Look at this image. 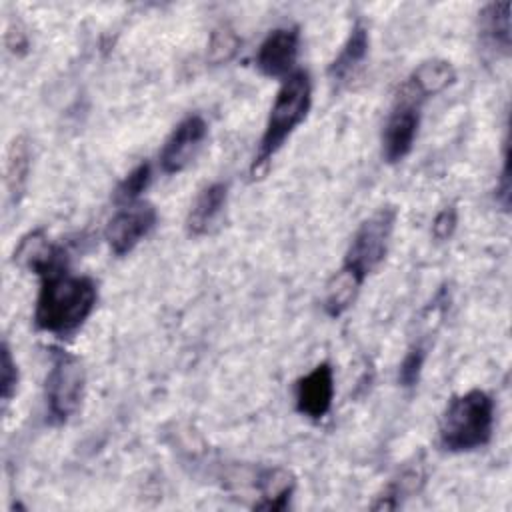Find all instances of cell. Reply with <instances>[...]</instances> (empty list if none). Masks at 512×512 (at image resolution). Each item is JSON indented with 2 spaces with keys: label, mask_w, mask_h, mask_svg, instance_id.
<instances>
[{
  "label": "cell",
  "mask_w": 512,
  "mask_h": 512,
  "mask_svg": "<svg viewBox=\"0 0 512 512\" xmlns=\"http://www.w3.org/2000/svg\"><path fill=\"white\" fill-rule=\"evenodd\" d=\"M156 222L158 212L154 204L146 200H136L116 210L104 230V238L112 254L126 256L154 230Z\"/></svg>",
  "instance_id": "6"
},
{
  "label": "cell",
  "mask_w": 512,
  "mask_h": 512,
  "mask_svg": "<svg viewBox=\"0 0 512 512\" xmlns=\"http://www.w3.org/2000/svg\"><path fill=\"white\" fill-rule=\"evenodd\" d=\"M228 202V186L224 182H212L204 186L194 204L190 206V212L186 216V230L190 236H206L210 234L226 208Z\"/></svg>",
  "instance_id": "11"
},
{
  "label": "cell",
  "mask_w": 512,
  "mask_h": 512,
  "mask_svg": "<svg viewBox=\"0 0 512 512\" xmlns=\"http://www.w3.org/2000/svg\"><path fill=\"white\" fill-rule=\"evenodd\" d=\"M480 34L492 48L510 52V2H492L482 8Z\"/></svg>",
  "instance_id": "16"
},
{
  "label": "cell",
  "mask_w": 512,
  "mask_h": 512,
  "mask_svg": "<svg viewBox=\"0 0 512 512\" xmlns=\"http://www.w3.org/2000/svg\"><path fill=\"white\" fill-rule=\"evenodd\" d=\"M334 398V372L328 362L316 364L308 374L296 380L294 386V402L296 410L310 418L322 420L330 408Z\"/></svg>",
  "instance_id": "10"
},
{
  "label": "cell",
  "mask_w": 512,
  "mask_h": 512,
  "mask_svg": "<svg viewBox=\"0 0 512 512\" xmlns=\"http://www.w3.org/2000/svg\"><path fill=\"white\" fill-rule=\"evenodd\" d=\"M38 278L40 290L34 306L36 328L54 336L76 332L96 308V282L90 276L70 272L68 264L56 266Z\"/></svg>",
  "instance_id": "1"
},
{
  "label": "cell",
  "mask_w": 512,
  "mask_h": 512,
  "mask_svg": "<svg viewBox=\"0 0 512 512\" xmlns=\"http://www.w3.org/2000/svg\"><path fill=\"white\" fill-rule=\"evenodd\" d=\"M208 136V124L200 114H188L182 118L170 136L164 140L158 154L160 168L164 174L182 172L198 154Z\"/></svg>",
  "instance_id": "8"
},
{
  "label": "cell",
  "mask_w": 512,
  "mask_h": 512,
  "mask_svg": "<svg viewBox=\"0 0 512 512\" xmlns=\"http://www.w3.org/2000/svg\"><path fill=\"white\" fill-rule=\"evenodd\" d=\"M364 280H360L354 272L340 266V270L330 278L324 292V310L328 316L336 318L344 314L356 300Z\"/></svg>",
  "instance_id": "15"
},
{
  "label": "cell",
  "mask_w": 512,
  "mask_h": 512,
  "mask_svg": "<svg viewBox=\"0 0 512 512\" xmlns=\"http://www.w3.org/2000/svg\"><path fill=\"white\" fill-rule=\"evenodd\" d=\"M424 360H426V346L422 342H416L406 350V354L398 366L400 386L412 388L418 384L422 368H424Z\"/></svg>",
  "instance_id": "19"
},
{
  "label": "cell",
  "mask_w": 512,
  "mask_h": 512,
  "mask_svg": "<svg viewBox=\"0 0 512 512\" xmlns=\"http://www.w3.org/2000/svg\"><path fill=\"white\" fill-rule=\"evenodd\" d=\"M456 224H458L456 208L454 206H446L432 220V236L436 240H448L454 234Z\"/></svg>",
  "instance_id": "22"
},
{
  "label": "cell",
  "mask_w": 512,
  "mask_h": 512,
  "mask_svg": "<svg viewBox=\"0 0 512 512\" xmlns=\"http://www.w3.org/2000/svg\"><path fill=\"white\" fill-rule=\"evenodd\" d=\"M30 174V146L24 136L12 140L6 156V190L12 202L22 198Z\"/></svg>",
  "instance_id": "17"
},
{
  "label": "cell",
  "mask_w": 512,
  "mask_h": 512,
  "mask_svg": "<svg viewBox=\"0 0 512 512\" xmlns=\"http://www.w3.org/2000/svg\"><path fill=\"white\" fill-rule=\"evenodd\" d=\"M494 430V400L488 392L472 388L454 396L442 412L438 442L446 452H472L486 446Z\"/></svg>",
  "instance_id": "3"
},
{
  "label": "cell",
  "mask_w": 512,
  "mask_h": 512,
  "mask_svg": "<svg viewBox=\"0 0 512 512\" xmlns=\"http://www.w3.org/2000/svg\"><path fill=\"white\" fill-rule=\"evenodd\" d=\"M422 102L408 92H400L382 130V156L388 164L404 160L414 148L420 128Z\"/></svg>",
  "instance_id": "7"
},
{
  "label": "cell",
  "mask_w": 512,
  "mask_h": 512,
  "mask_svg": "<svg viewBox=\"0 0 512 512\" xmlns=\"http://www.w3.org/2000/svg\"><path fill=\"white\" fill-rule=\"evenodd\" d=\"M312 106V80L310 74L302 68H296L288 74L272 102L270 114L266 118L258 150L250 164V176L260 178L278 150L286 144L292 132L306 120Z\"/></svg>",
  "instance_id": "2"
},
{
  "label": "cell",
  "mask_w": 512,
  "mask_h": 512,
  "mask_svg": "<svg viewBox=\"0 0 512 512\" xmlns=\"http://www.w3.org/2000/svg\"><path fill=\"white\" fill-rule=\"evenodd\" d=\"M84 384L86 374L80 358L66 350H54L44 384L46 414L52 424H64L78 412Z\"/></svg>",
  "instance_id": "4"
},
{
  "label": "cell",
  "mask_w": 512,
  "mask_h": 512,
  "mask_svg": "<svg viewBox=\"0 0 512 512\" xmlns=\"http://www.w3.org/2000/svg\"><path fill=\"white\" fill-rule=\"evenodd\" d=\"M18 388V364L12 358V350L8 342H2V352H0V396L4 406L12 400Z\"/></svg>",
  "instance_id": "21"
},
{
  "label": "cell",
  "mask_w": 512,
  "mask_h": 512,
  "mask_svg": "<svg viewBox=\"0 0 512 512\" xmlns=\"http://www.w3.org/2000/svg\"><path fill=\"white\" fill-rule=\"evenodd\" d=\"M300 48V30L298 26H280L268 32L260 42L256 52V68L268 78H286L296 68Z\"/></svg>",
  "instance_id": "9"
},
{
  "label": "cell",
  "mask_w": 512,
  "mask_h": 512,
  "mask_svg": "<svg viewBox=\"0 0 512 512\" xmlns=\"http://www.w3.org/2000/svg\"><path fill=\"white\" fill-rule=\"evenodd\" d=\"M370 48V34L364 22L356 20L350 28L348 38L344 40L340 52L334 56V60L328 66V76L334 82H346L350 80L356 70L362 66V62L368 56Z\"/></svg>",
  "instance_id": "13"
},
{
  "label": "cell",
  "mask_w": 512,
  "mask_h": 512,
  "mask_svg": "<svg viewBox=\"0 0 512 512\" xmlns=\"http://www.w3.org/2000/svg\"><path fill=\"white\" fill-rule=\"evenodd\" d=\"M240 46V38L236 36V32L228 26H220L212 32L210 36V44H208V60L214 64L226 62L230 60L236 50Z\"/></svg>",
  "instance_id": "20"
},
{
  "label": "cell",
  "mask_w": 512,
  "mask_h": 512,
  "mask_svg": "<svg viewBox=\"0 0 512 512\" xmlns=\"http://www.w3.org/2000/svg\"><path fill=\"white\" fill-rule=\"evenodd\" d=\"M150 182H152V166H150V162H140L116 186L114 202L124 206V204L140 200V194L150 186Z\"/></svg>",
  "instance_id": "18"
},
{
  "label": "cell",
  "mask_w": 512,
  "mask_h": 512,
  "mask_svg": "<svg viewBox=\"0 0 512 512\" xmlns=\"http://www.w3.org/2000/svg\"><path fill=\"white\" fill-rule=\"evenodd\" d=\"M394 226V206H382L376 212H372L366 220H362V224L356 228L348 244L342 268L354 272L360 280H366L368 274L374 272L386 258Z\"/></svg>",
  "instance_id": "5"
},
{
  "label": "cell",
  "mask_w": 512,
  "mask_h": 512,
  "mask_svg": "<svg viewBox=\"0 0 512 512\" xmlns=\"http://www.w3.org/2000/svg\"><path fill=\"white\" fill-rule=\"evenodd\" d=\"M256 488L260 502L258 510H286L294 492V476L284 468H266L256 476Z\"/></svg>",
  "instance_id": "14"
},
{
  "label": "cell",
  "mask_w": 512,
  "mask_h": 512,
  "mask_svg": "<svg viewBox=\"0 0 512 512\" xmlns=\"http://www.w3.org/2000/svg\"><path fill=\"white\" fill-rule=\"evenodd\" d=\"M496 202L504 210L510 208V158H508V144L504 146V164H502L500 182L496 186Z\"/></svg>",
  "instance_id": "23"
},
{
  "label": "cell",
  "mask_w": 512,
  "mask_h": 512,
  "mask_svg": "<svg viewBox=\"0 0 512 512\" xmlns=\"http://www.w3.org/2000/svg\"><path fill=\"white\" fill-rule=\"evenodd\" d=\"M456 80V72L452 64L444 58H430L420 62L412 74L406 78V84L402 86L404 92L424 102L426 98L440 94Z\"/></svg>",
  "instance_id": "12"
}]
</instances>
